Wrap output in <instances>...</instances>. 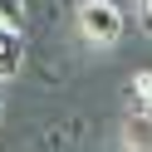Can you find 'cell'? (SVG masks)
<instances>
[{
	"mask_svg": "<svg viewBox=\"0 0 152 152\" xmlns=\"http://www.w3.org/2000/svg\"><path fill=\"white\" fill-rule=\"evenodd\" d=\"M132 20H137V30L152 39V0H132Z\"/></svg>",
	"mask_w": 152,
	"mask_h": 152,
	"instance_id": "5b68a950",
	"label": "cell"
},
{
	"mask_svg": "<svg viewBox=\"0 0 152 152\" xmlns=\"http://www.w3.org/2000/svg\"><path fill=\"white\" fill-rule=\"evenodd\" d=\"M0 25L25 30V0H0Z\"/></svg>",
	"mask_w": 152,
	"mask_h": 152,
	"instance_id": "277c9868",
	"label": "cell"
},
{
	"mask_svg": "<svg viewBox=\"0 0 152 152\" xmlns=\"http://www.w3.org/2000/svg\"><path fill=\"white\" fill-rule=\"evenodd\" d=\"M25 69V30H10V25H0V83L15 79Z\"/></svg>",
	"mask_w": 152,
	"mask_h": 152,
	"instance_id": "7a4b0ae2",
	"label": "cell"
},
{
	"mask_svg": "<svg viewBox=\"0 0 152 152\" xmlns=\"http://www.w3.org/2000/svg\"><path fill=\"white\" fill-rule=\"evenodd\" d=\"M0 113H5V98H0Z\"/></svg>",
	"mask_w": 152,
	"mask_h": 152,
	"instance_id": "52a82bcc",
	"label": "cell"
},
{
	"mask_svg": "<svg viewBox=\"0 0 152 152\" xmlns=\"http://www.w3.org/2000/svg\"><path fill=\"white\" fill-rule=\"evenodd\" d=\"M74 20H79V39L93 49H113L128 30V15L118 10V0H83L74 10Z\"/></svg>",
	"mask_w": 152,
	"mask_h": 152,
	"instance_id": "6da1fadb",
	"label": "cell"
},
{
	"mask_svg": "<svg viewBox=\"0 0 152 152\" xmlns=\"http://www.w3.org/2000/svg\"><path fill=\"white\" fill-rule=\"evenodd\" d=\"M132 88H137V98L152 108V74H137V83H132Z\"/></svg>",
	"mask_w": 152,
	"mask_h": 152,
	"instance_id": "8992f818",
	"label": "cell"
},
{
	"mask_svg": "<svg viewBox=\"0 0 152 152\" xmlns=\"http://www.w3.org/2000/svg\"><path fill=\"white\" fill-rule=\"evenodd\" d=\"M123 152H152V123L147 118H132L123 128Z\"/></svg>",
	"mask_w": 152,
	"mask_h": 152,
	"instance_id": "3957f363",
	"label": "cell"
}]
</instances>
